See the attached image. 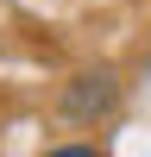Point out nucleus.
I'll return each instance as SVG.
<instances>
[{"label": "nucleus", "instance_id": "1", "mask_svg": "<svg viewBox=\"0 0 151 157\" xmlns=\"http://www.w3.org/2000/svg\"><path fill=\"white\" fill-rule=\"evenodd\" d=\"M113 101H120V82H113V69H82L69 88H63V113H69L76 126L107 120V113H113Z\"/></svg>", "mask_w": 151, "mask_h": 157}, {"label": "nucleus", "instance_id": "2", "mask_svg": "<svg viewBox=\"0 0 151 157\" xmlns=\"http://www.w3.org/2000/svg\"><path fill=\"white\" fill-rule=\"evenodd\" d=\"M44 157H101L95 145H57V151H44Z\"/></svg>", "mask_w": 151, "mask_h": 157}]
</instances>
